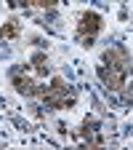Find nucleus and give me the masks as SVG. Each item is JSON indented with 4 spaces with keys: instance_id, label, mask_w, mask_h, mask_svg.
Here are the masks:
<instances>
[{
    "instance_id": "obj_6",
    "label": "nucleus",
    "mask_w": 133,
    "mask_h": 150,
    "mask_svg": "<svg viewBox=\"0 0 133 150\" xmlns=\"http://www.w3.org/2000/svg\"><path fill=\"white\" fill-rule=\"evenodd\" d=\"M32 64L40 70V72H45V70H48V59H45L43 54H35V56H32Z\"/></svg>"
},
{
    "instance_id": "obj_7",
    "label": "nucleus",
    "mask_w": 133,
    "mask_h": 150,
    "mask_svg": "<svg viewBox=\"0 0 133 150\" xmlns=\"http://www.w3.org/2000/svg\"><path fill=\"white\" fill-rule=\"evenodd\" d=\"M56 3H59V0H37V6H40V8H53Z\"/></svg>"
},
{
    "instance_id": "obj_1",
    "label": "nucleus",
    "mask_w": 133,
    "mask_h": 150,
    "mask_svg": "<svg viewBox=\"0 0 133 150\" xmlns=\"http://www.w3.org/2000/svg\"><path fill=\"white\" fill-rule=\"evenodd\" d=\"M101 30V16L99 13H83V19H80V35L85 38V46H91V40H93V35H96Z\"/></svg>"
},
{
    "instance_id": "obj_3",
    "label": "nucleus",
    "mask_w": 133,
    "mask_h": 150,
    "mask_svg": "<svg viewBox=\"0 0 133 150\" xmlns=\"http://www.w3.org/2000/svg\"><path fill=\"white\" fill-rule=\"evenodd\" d=\"M104 62L112 64V67H125V70H128V51H125L123 46H112V48H107V54H104Z\"/></svg>"
},
{
    "instance_id": "obj_5",
    "label": "nucleus",
    "mask_w": 133,
    "mask_h": 150,
    "mask_svg": "<svg viewBox=\"0 0 133 150\" xmlns=\"http://www.w3.org/2000/svg\"><path fill=\"white\" fill-rule=\"evenodd\" d=\"M0 35H3V38H16L19 35V22H13V19L6 22L3 27H0Z\"/></svg>"
},
{
    "instance_id": "obj_4",
    "label": "nucleus",
    "mask_w": 133,
    "mask_h": 150,
    "mask_svg": "<svg viewBox=\"0 0 133 150\" xmlns=\"http://www.w3.org/2000/svg\"><path fill=\"white\" fill-rule=\"evenodd\" d=\"M13 86L19 94H24V97H40V86L32 83L29 78H22V75H13Z\"/></svg>"
},
{
    "instance_id": "obj_2",
    "label": "nucleus",
    "mask_w": 133,
    "mask_h": 150,
    "mask_svg": "<svg viewBox=\"0 0 133 150\" xmlns=\"http://www.w3.org/2000/svg\"><path fill=\"white\" fill-rule=\"evenodd\" d=\"M125 67H101V78H104V83H107V88H112V91H120L123 86H125Z\"/></svg>"
}]
</instances>
